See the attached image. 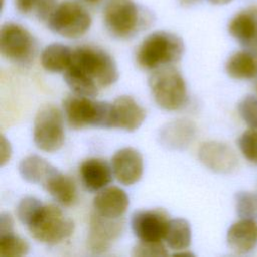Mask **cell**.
Wrapping results in <instances>:
<instances>
[{
  "mask_svg": "<svg viewBox=\"0 0 257 257\" xmlns=\"http://www.w3.org/2000/svg\"><path fill=\"white\" fill-rule=\"evenodd\" d=\"M27 228L38 242L53 245L67 239L74 230V224L57 206L47 204L41 206Z\"/></svg>",
  "mask_w": 257,
  "mask_h": 257,
  "instance_id": "8992f818",
  "label": "cell"
},
{
  "mask_svg": "<svg viewBox=\"0 0 257 257\" xmlns=\"http://www.w3.org/2000/svg\"><path fill=\"white\" fill-rule=\"evenodd\" d=\"M225 69L231 78L237 80L252 79L257 76V58L252 51H236L228 58Z\"/></svg>",
  "mask_w": 257,
  "mask_h": 257,
  "instance_id": "44dd1931",
  "label": "cell"
},
{
  "mask_svg": "<svg viewBox=\"0 0 257 257\" xmlns=\"http://www.w3.org/2000/svg\"><path fill=\"white\" fill-rule=\"evenodd\" d=\"M42 203L34 198V197H24L23 199L20 200V202L17 205L16 208V215L19 221L24 224L28 225L32 218L36 215L38 210L41 208Z\"/></svg>",
  "mask_w": 257,
  "mask_h": 257,
  "instance_id": "83f0119b",
  "label": "cell"
},
{
  "mask_svg": "<svg viewBox=\"0 0 257 257\" xmlns=\"http://www.w3.org/2000/svg\"><path fill=\"white\" fill-rule=\"evenodd\" d=\"M63 77L75 94L93 97L100 88L114 83L118 72L114 59L105 50L81 45L73 49L71 63Z\"/></svg>",
  "mask_w": 257,
  "mask_h": 257,
  "instance_id": "6da1fadb",
  "label": "cell"
},
{
  "mask_svg": "<svg viewBox=\"0 0 257 257\" xmlns=\"http://www.w3.org/2000/svg\"><path fill=\"white\" fill-rule=\"evenodd\" d=\"M123 230V221L119 218H107L93 213L89 220L87 244L90 251L100 254L108 250L111 244L118 239Z\"/></svg>",
  "mask_w": 257,
  "mask_h": 257,
  "instance_id": "8fae6325",
  "label": "cell"
},
{
  "mask_svg": "<svg viewBox=\"0 0 257 257\" xmlns=\"http://www.w3.org/2000/svg\"><path fill=\"white\" fill-rule=\"evenodd\" d=\"M111 166L116 180L125 186L137 183L143 175V158L134 148L118 150L111 159Z\"/></svg>",
  "mask_w": 257,
  "mask_h": 257,
  "instance_id": "5bb4252c",
  "label": "cell"
},
{
  "mask_svg": "<svg viewBox=\"0 0 257 257\" xmlns=\"http://www.w3.org/2000/svg\"><path fill=\"white\" fill-rule=\"evenodd\" d=\"M57 171L45 159L37 155L27 156L19 164L21 177L29 183L38 184L42 187Z\"/></svg>",
  "mask_w": 257,
  "mask_h": 257,
  "instance_id": "ffe728a7",
  "label": "cell"
},
{
  "mask_svg": "<svg viewBox=\"0 0 257 257\" xmlns=\"http://www.w3.org/2000/svg\"><path fill=\"white\" fill-rule=\"evenodd\" d=\"M228 31L246 50L257 51V5L237 12L228 23Z\"/></svg>",
  "mask_w": 257,
  "mask_h": 257,
  "instance_id": "7c38bea8",
  "label": "cell"
},
{
  "mask_svg": "<svg viewBox=\"0 0 257 257\" xmlns=\"http://www.w3.org/2000/svg\"><path fill=\"white\" fill-rule=\"evenodd\" d=\"M111 105L112 127L134 132L141 126L146 118V110L131 96H118Z\"/></svg>",
  "mask_w": 257,
  "mask_h": 257,
  "instance_id": "9a60e30c",
  "label": "cell"
},
{
  "mask_svg": "<svg viewBox=\"0 0 257 257\" xmlns=\"http://www.w3.org/2000/svg\"><path fill=\"white\" fill-rule=\"evenodd\" d=\"M184 50V41L179 35L158 30L149 34L140 43L136 52V60L140 67L155 70L180 61Z\"/></svg>",
  "mask_w": 257,
  "mask_h": 257,
  "instance_id": "3957f363",
  "label": "cell"
},
{
  "mask_svg": "<svg viewBox=\"0 0 257 257\" xmlns=\"http://www.w3.org/2000/svg\"><path fill=\"white\" fill-rule=\"evenodd\" d=\"M37 43L34 36L24 26L6 22L0 29V53L17 64L30 63L36 53Z\"/></svg>",
  "mask_w": 257,
  "mask_h": 257,
  "instance_id": "ba28073f",
  "label": "cell"
},
{
  "mask_svg": "<svg viewBox=\"0 0 257 257\" xmlns=\"http://www.w3.org/2000/svg\"><path fill=\"white\" fill-rule=\"evenodd\" d=\"M72 54L73 49L64 44H49L41 52V65L46 71L49 72L65 71L71 63Z\"/></svg>",
  "mask_w": 257,
  "mask_h": 257,
  "instance_id": "7402d4cb",
  "label": "cell"
},
{
  "mask_svg": "<svg viewBox=\"0 0 257 257\" xmlns=\"http://www.w3.org/2000/svg\"><path fill=\"white\" fill-rule=\"evenodd\" d=\"M196 126L189 119H176L166 123L160 131L161 144L172 150H183L194 140Z\"/></svg>",
  "mask_w": 257,
  "mask_h": 257,
  "instance_id": "ac0fdd59",
  "label": "cell"
},
{
  "mask_svg": "<svg viewBox=\"0 0 257 257\" xmlns=\"http://www.w3.org/2000/svg\"><path fill=\"white\" fill-rule=\"evenodd\" d=\"M13 220L11 216L7 213H2L0 216V234L12 232L13 230Z\"/></svg>",
  "mask_w": 257,
  "mask_h": 257,
  "instance_id": "d6a6232c",
  "label": "cell"
},
{
  "mask_svg": "<svg viewBox=\"0 0 257 257\" xmlns=\"http://www.w3.org/2000/svg\"><path fill=\"white\" fill-rule=\"evenodd\" d=\"M28 243L12 232L0 234V257H21L28 253Z\"/></svg>",
  "mask_w": 257,
  "mask_h": 257,
  "instance_id": "d4e9b609",
  "label": "cell"
},
{
  "mask_svg": "<svg viewBox=\"0 0 257 257\" xmlns=\"http://www.w3.org/2000/svg\"><path fill=\"white\" fill-rule=\"evenodd\" d=\"M238 111L249 127L257 126V98L255 96H245L238 104Z\"/></svg>",
  "mask_w": 257,
  "mask_h": 257,
  "instance_id": "f1b7e54d",
  "label": "cell"
},
{
  "mask_svg": "<svg viewBox=\"0 0 257 257\" xmlns=\"http://www.w3.org/2000/svg\"><path fill=\"white\" fill-rule=\"evenodd\" d=\"M82 184L89 191H98L105 188L112 179L111 168L101 159L90 158L83 161L79 167Z\"/></svg>",
  "mask_w": 257,
  "mask_h": 257,
  "instance_id": "d6986e66",
  "label": "cell"
},
{
  "mask_svg": "<svg viewBox=\"0 0 257 257\" xmlns=\"http://www.w3.org/2000/svg\"><path fill=\"white\" fill-rule=\"evenodd\" d=\"M191 227L187 220L182 218L171 219L165 235L167 245L172 250H185L191 244Z\"/></svg>",
  "mask_w": 257,
  "mask_h": 257,
  "instance_id": "cb8c5ba5",
  "label": "cell"
},
{
  "mask_svg": "<svg viewBox=\"0 0 257 257\" xmlns=\"http://www.w3.org/2000/svg\"><path fill=\"white\" fill-rule=\"evenodd\" d=\"M227 245L231 251L242 255L252 251L257 245V222L240 218L227 232Z\"/></svg>",
  "mask_w": 257,
  "mask_h": 257,
  "instance_id": "2e32d148",
  "label": "cell"
},
{
  "mask_svg": "<svg viewBox=\"0 0 257 257\" xmlns=\"http://www.w3.org/2000/svg\"><path fill=\"white\" fill-rule=\"evenodd\" d=\"M57 3V0H41L34 13L35 16L38 18V20L46 22L51 13L53 12L54 8L56 7Z\"/></svg>",
  "mask_w": 257,
  "mask_h": 257,
  "instance_id": "4dcf8cb0",
  "label": "cell"
},
{
  "mask_svg": "<svg viewBox=\"0 0 257 257\" xmlns=\"http://www.w3.org/2000/svg\"><path fill=\"white\" fill-rule=\"evenodd\" d=\"M43 188L62 206H70L76 199V187L73 180L59 171L45 183Z\"/></svg>",
  "mask_w": 257,
  "mask_h": 257,
  "instance_id": "603a6c76",
  "label": "cell"
},
{
  "mask_svg": "<svg viewBox=\"0 0 257 257\" xmlns=\"http://www.w3.org/2000/svg\"><path fill=\"white\" fill-rule=\"evenodd\" d=\"M149 86L156 103L166 110H178L187 102L186 81L173 65L153 70Z\"/></svg>",
  "mask_w": 257,
  "mask_h": 257,
  "instance_id": "5b68a950",
  "label": "cell"
},
{
  "mask_svg": "<svg viewBox=\"0 0 257 257\" xmlns=\"http://www.w3.org/2000/svg\"><path fill=\"white\" fill-rule=\"evenodd\" d=\"M133 256H167L168 252L161 242H144L141 241L133 249Z\"/></svg>",
  "mask_w": 257,
  "mask_h": 257,
  "instance_id": "f546056e",
  "label": "cell"
},
{
  "mask_svg": "<svg viewBox=\"0 0 257 257\" xmlns=\"http://www.w3.org/2000/svg\"><path fill=\"white\" fill-rule=\"evenodd\" d=\"M40 1L41 0H14V6L19 13L30 15L35 13Z\"/></svg>",
  "mask_w": 257,
  "mask_h": 257,
  "instance_id": "1f68e13d",
  "label": "cell"
},
{
  "mask_svg": "<svg viewBox=\"0 0 257 257\" xmlns=\"http://www.w3.org/2000/svg\"><path fill=\"white\" fill-rule=\"evenodd\" d=\"M103 24L108 33L118 39H130L148 29L153 15L133 0H108L102 9Z\"/></svg>",
  "mask_w": 257,
  "mask_h": 257,
  "instance_id": "7a4b0ae2",
  "label": "cell"
},
{
  "mask_svg": "<svg viewBox=\"0 0 257 257\" xmlns=\"http://www.w3.org/2000/svg\"><path fill=\"white\" fill-rule=\"evenodd\" d=\"M170 220L164 209L142 210L134 213L132 229L140 241L161 242L165 238Z\"/></svg>",
  "mask_w": 257,
  "mask_h": 257,
  "instance_id": "30bf717a",
  "label": "cell"
},
{
  "mask_svg": "<svg viewBox=\"0 0 257 257\" xmlns=\"http://www.w3.org/2000/svg\"><path fill=\"white\" fill-rule=\"evenodd\" d=\"M198 0H179L180 4L183 5V6H190V5H193L197 2Z\"/></svg>",
  "mask_w": 257,
  "mask_h": 257,
  "instance_id": "d590c367",
  "label": "cell"
},
{
  "mask_svg": "<svg viewBox=\"0 0 257 257\" xmlns=\"http://www.w3.org/2000/svg\"><path fill=\"white\" fill-rule=\"evenodd\" d=\"M242 155L250 162L257 165V126L249 127L238 140Z\"/></svg>",
  "mask_w": 257,
  "mask_h": 257,
  "instance_id": "4316f807",
  "label": "cell"
},
{
  "mask_svg": "<svg viewBox=\"0 0 257 257\" xmlns=\"http://www.w3.org/2000/svg\"><path fill=\"white\" fill-rule=\"evenodd\" d=\"M236 212L240 218L257 219V194L252 192H238L235 196Z\"/></svg>",
  "mask_w": 257,
  "mask_h": 257,
  "instance_id": "484cf974",
  "label": "cell"
},
{
  "mask_svg": "<svg viewBox=\"0 0 257 257\" xmlns=\"http://www.w3.org/2000/svg\"><path fill=\"white\" fill-rule=\"evenodd\" d=\"M11 149L8 141H6L5 137L1 136V165L3 166L10 158Z\"/></svg>",
  "mask_w": 257,
  "mask_h": 257,
  "instance_id": "836d02e7",
  "label": "cell"
},
{
  "mask_svg": "<svg viewBox=\"0 0 257 257\" xmlns=\"http://www.w3.org/2000/svg\"><path fill=\"white\" fill-rule=\"evenodd\" d=\"M199 158L208 169L219 174L233 172L238 164L236 154L232 148L217 141L202 144L199 149Z\"/></svg>",
  "mask_w": 257,
  "mask_h": 257,
  "instance_id": "4fadbf2b",
  "label": "cell"
},
{
  "mask_svg": "<svg viewBox=\"0 0 257 257\" xmlns=\"http://www.w3.org/2000/svg\"><path fill=\"white\" fill-rule=\"evenodd\" d=\"M54 33L65 38H79L90 28L92 18L85 6L77 1L58 2L45 22Z\"/></svg>",
  "mask_w": 257,
  "mask_h": 257,
  "instance_id": "52a82bcc",
  "label": "cell"
},
{
  "mask_svg": "<svg viewBox=\"0 0 257 257\" xmlns=\"http://www.w3.org/2000/svg\"><path fill=\"white\" fill-rule=\"evenodd\" d=\"M33 141L38 149L52 153L58 151L64 143L63 116L52 104L39 108L34 118Z\"/></svg>",
  "mask_w": 257,
  "mask_h": 257,
  "instance_id": "9c48e42d",
  "label": "cell"
},
{
  "mask_svg": "<svg viewBox=\"0 0 257 257\" xmlns=\"http://www.w3.org/2000/svg\"><path fill=\"white\" fill-rule=\"evenodd\" d=\"M128 197L123 190L111 186L103 188L93 199L96 213L107 218H120L128 207Z\"/></svg>",
  "mask_w": 257,
  "mask_h": 257,
  "instance_id": "e0dca14e",
  "label": "cell"
},
{
  "mask_svg": "<svg viewBox=\"0 0 257 257\" xmlns=\"http://www.w3.org/2000/svg\"><path fill=\"white\" fill-rule=\"evenodd\" d=\"M208 1L215 5H225V4L230 3L232 0H208Z\"/></svg>",
  "mask_w": 257,
  "mask_h": 257,
  "instance_id": "e575fe53",
  "label": "cell"
},
{
  "mask_svg": "<svg viewBox=\"0 0 257 257\" xmlns=\"http://www.w3.org/2000/svg\"><path fill=\"white\" fill-rule=\"evenodd\" d=\"M66 120L71 128L87 126L112 127V105L105 101H95L88 96L68 95L62 102Z\"/></svg>",
  "mask_w": 257,
  "mask_h": 257,
  "instance_id": "277c9868",
  "label": "cell"
}]
</instances>
